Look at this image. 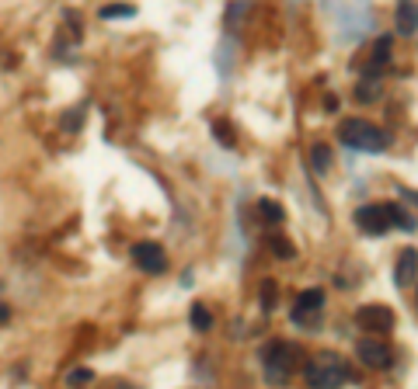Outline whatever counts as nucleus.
<instances>
[{"mask_svg":"<svg viewBox=\"0 0 418 389\" xmlns=\"http://www.w3.org/2000/svg\"><path fill=\"white\" fill-rule=\"evenodd\" d=\"M338 139H342L349 150H362V153H383V150L390 146V136H387L380 126L366 122V119H345V122L338 126Z\"/></svg>","mask_w":418,"mask_h":389,"instance_id":"1","label":"nucleus"},{"mask_svg":"<svg viewBox=\"0 0 418 389\" xmlns=\"http://www.w3.org/2000/svg\"><path fill=\"white\" fill-rule=\"evenodd\" d=\"M310 167H314L317 174H328V171H331V150L317 143V146L310 150Z\"/></svg>","mask_w":418,"mask_h":389,"instance_id":"14","label":"nucleus"},{"mask_svg":"<svg viewBox=\"0 0 418 389\" xmlns=\"http://www.w3.org/2000/svg\"><path fill=\"white\" fill-rule=\"evenodd\" d=\"M192 327H195L199 334H206L209 327H213V316H209V309H206L202 302H195V306H192Z\"/></svg>","mask_w":418,"mask_h":389,"instance_id":"15","label":"nucleus"},{"mask_svg":"<svg viewBox=\"0 0 418 389\" xmlns=\"http://www.w3.org/2000/svg\"><path fill=\"white\" fill-rule=\"evenodd\" d=\"M356 98L359 101H376L380 98V77H362L359 87H356Z\"/></svg>","mask_w":418,"mask_h":389,"instance_id":"13","label":"nucleus"},{"mask_svg":"<svg viewBox=\"0 0 418 389\" xmlns=\"http://www.w3.org/2000/svg\"><path fill=\"white\" fill-rule=\"evenodd\" d=\"M401 198H404V202H415V205H418V191H415V188H401Z\"/></svg>","mask_w":418,"mask_h":389,"instance_id":"21","label":"nucleus"},{"mask_svg":"<svg viewBox=\"0 0 418 389\" xmlns=\"http://www.w3.org/2000/svg\"><path fill=\"white\" fill-rule=\"evenodd\" d=\"M356 226H359L366 236H383V233L390 230L387 205H362V209H356Z\"/></svg>","mask_w":418,"mask_h":389,"instance_id":"7","label":"nucleus"},{"mask_svg":"<svg viewBox=\"0 0 418 389\" xmlns=\"http://www.w3.org/2000/svg\"><path fill=\"white\" fill-rule=\"evenodd\" d=\"M258 216H262V223H269V226H279V223L286 219L283 205L272 202V198H262V202H258Z\"/></svg>","mask_w":418,"mask_h":389,"instance_id":"12","label":"nucleus"},{"mask_svg":"<svg viewBox=\"0 0 418 389\" xmlns=\"http://www.w3.org/2000/svg\"><path fill=\"white\" fill-rule=\"evenodd\" d=\"M394 25H397L401 35H415L418 32V0H397Z\"/></svg>","mask_w":418,"mask_h":389,"instance_id":"9","label":"nucleus"},{"mask_svg":"<svg viewBox=\"0 0 418 389\" xmlns=\"http://www.w3.org/2000/svg\"><path fill=\"white\" fill-rule=\"evenodd\" d=\"M303 379H307V386L338 389V386H345V382L352 379V368L345 365V358H338V354L324 351V354L310 358V365L303 368Z\"/></svg>","mask_w":418,"mask_h":389,"instance_id":"2","label":"nucleus"},{"mask_svg":"<svg viewBox=\"0 0 418 389\" xmlns=\"http://www.w3.org/2000/svg\"><path fill=\"white\" fill-rule=\"evenodd\" d=\"M356 358H359L366 368H390L394 351H390L387 340H376V334H369V337H362V340L356 344Z\"/></svg>","mask_w":418,"mask_h":389,"instance_id":"5","label":"nucleus"},{"mask_svg":"<svg viewBox=\"0 0 418 389\" xmlns=\"http://www.w3.org/2000/svg\"><path fill=\"white\" fill-rule=\"evenodd\" d=\"M272 254H276V257H283V261H286V257H293V247H290V240H283V236H272Z\"/></svg>","mask_w":418,"mask_h":389,"instance_id":"18","label":"nucleus"},{"mask_svg":"<svg viewBox=\"0 0 418 389\" xmlns=\"http://www.w3.org/2000/svg\"><path fill=\"white\" fill-rule=\"evenodd\" d=\"M415 278H418V250H404L401 257H397V275H394V282L404 288V285H415Z\"/></svg>","mask_w":418,"mask_h":389,"instance_id":"10","label":"nucleus"},{"mask_svg":"<svg viewBox=\"0 0 418 389\" xmlns=\"http://www.w3.org/2000/svg\"><path fill=\"white\" fill-rule=\"evenodd\" d=\"M387 60H390V39L383 35V39H376V46H373V63L383 67Z\"/></svg>","mask_w":418,"mask_h":389,"instance_id":"17","label":"nucleus"},{"mask_svg":"<svg viewBox=\"0 0 418 389\" xmlns=\"http://www.w3.org/2000/svg\"><path fill=\"white\" fill-rule=\"evenodd\" d=\"M321 313H324V292L321 288H303L296 299H293V323L296 327H317L321 323Z\"/></svg>","mask_w":418,"mask_h":389,"instance_id":"4","label":"nucleus"},{"mask_svg":"<svg viewBox=\"0 0 418 389\" xmlns=\"http://www.w3.org/2000/svg\"><path fill=\"white\" fill-rule=\"evenodd\" d=\"M129 254H133V264H136L140 271H147V275H160V271L167 268V254H164L160 243L143 240V243H136Z\"/></svg>","mask_w":418,"mask_h":389,"instance_id":"6","label":"nucleus"},{"mask_svg":"<svg viewBox=\"0 0 418 389\" xmlns=\"http://www.w3.org/2000/svg\"><path fill=\"white\" fill-rule=\"evenodd\" d=\"M387 216H390V226H397V230H404V233H415V230H418V219H415L408 209L394 205V202H387Z\"/></svg>","mask_w":418,"mask_h":389,"instance_id":"11","label":"nucleus"},{"mask_svg":"<svg viewBox=\"0 0 418 389\" xmlns=\"http://www.w3.org/2000/svg\"><path fill=\"white\" fill-rule=\"evenodd\" d=\"M217 136H220V143H224V146H234V136H231V129H227L224 122H217Z\"/></svg>","mask_w":418,"mask_h":389,"instance_id":"19","label":"nucleus"},{"mask_svg":"<svg viewBox=\"0 0 418 389\" xmlns=\"http://www.w3.org/2000/svg\"><path fill=\"white\" fill-rule=\"evenodd\" d=\"M356 327L369 330V334H387V330H394V313L387 306H362L356 313Z\"/></svg>","mask_w":418,"mask_h":389,"instance_id":"8","label":"nucleus"},{"mask_svg":"<svg viewBox=\"0 0 418 389\" xmlns=\"http://www.w3.org/2000/svg\"><path fill=\"white\" fill-rule=\"evenodd\" d=\"M136 8L133 4H105L101 8V18H133Z\"/></svg>","mask_w":418,"mask_h":389,"instance_id":"16","label":"nucleus"},{"mask_svg":"<svg viewBox=\"0 0 418 389\" xmlns=\"http://www.w3.org/2000/svg\"><path fill=\"white\" fill-rule=\"evenodd\" d=\"M4 320H8V306H4V302H0V323H4Z\"/></svg>","mask_w":418,"mask_h":389,"instance_id":"22","label":"nucleus"},{"mask_svg":"<svg viewBox=\"0 0 418 389\" xmlns=\"http://www.w3.org/2000/svg\"><path fill=\"white\" fill-rule=\"evenodd\" d=\"M293 361H296V347L290 340H269L262 347V368H265V379L272 386H283L293 372Z\"/></svg>","mask_w":418,"mask_h":389,"instance_id":"3","label":"nucleus"},{"mask_svg":"<svg viewBox=\"0 0 418 389\" xmlns=\"http://www.w3.org/2000/svg\"><path fill=\"white\" fill-rule=\"evenodd\" d=\"M91 379H94V375H91L87 368H74V372H70V382H91Z\"/></svg>","mask_w":418,"mask_h":389,"instance_id":"20","label":"nucleus"}]
</instances>
